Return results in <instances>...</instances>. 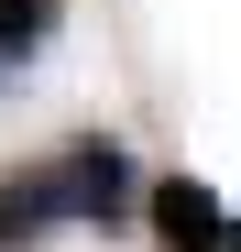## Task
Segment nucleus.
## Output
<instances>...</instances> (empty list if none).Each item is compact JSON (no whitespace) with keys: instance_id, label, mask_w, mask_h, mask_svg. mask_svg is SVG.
<instances>
[{"instance_id":"obj_3","label":"nucleus","mask_w":241,"mask_h":252,"mask_svg":"<svg viewBox=\"0 0 241 252\" xmlns=\"http://www.w3.org/2000/svg\"><path fill=\"white\" fill-rule=\"evenodd\" d=\"M44 230H77V220H66V176H55V154L22 164V176H0V252H22V241H44Z\"/></svg>"},{"instance_id":"obj_2","label":"nucleus","mask_w":241,"mask_h":252,"mask_svg":"<svg viewBox=\"0 0 241 252\" xmlns=\"http://www.w3.org/2000/svg\"><path fill=\"white\" fill-rule=\"evenodd\" d=\"M143 220H153L165 252H230V208H219V187H197V176L143 187Z\"/></svg>"},{"instance_id":"obj_1","label":"nucleus","mask_w":241,"mask_h":252,"mask_svg":"<svg viewBox=\"0 0 241 252\" xmlns=\"http://www.w3.org/2000/svg\"><path fill=\"white\" fill-rule=\"evenodd\" d=\"M55 176H66V220H77V230H110V220H132V208H143L120 132H77V143H55Z\"/></svg>"},{"instance_id":"obj_4","label":"nucleus","mask_w":241,"mask_h":252,"mask_svg":"<svg viewBox=\"0 0 241 252\" xmlns=\"http://www.w3.org/2000/svg\"><path fill=\"white\" fill-rule=\"evenodd\" d=\"M55 22H66V0H0V88L55 44Z\"/></svg>"},{"instance_id":"obj_5","label":"nucleus","mask_w":241,"mask_h":252,"mask_svg":"<svg viewBox=\"0 0 241 252\" xmlns=\"http://www.w3.org/2000/svg\"><path fill=\"white\" fill-rule=\"evenodd\" d=\"M230 252H241V220H230Z\"/></svg>"}]
</instances>
